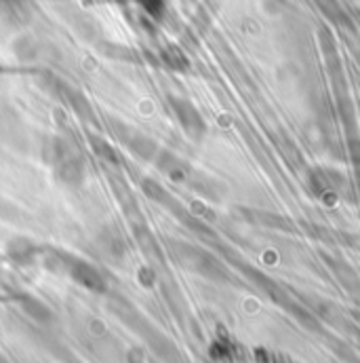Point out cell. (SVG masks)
Returning <instances> with one entry per match:
<instances>
[{
	"label": "cell",
	"instance_id": "cell-1",
	"mask_svg": "<svg viewBox=\"0 0 360 363\" xmlns=\"http://www.w3.org/2000/svg\"><path fill=\"white\" fill-rule=\"evenodd\" d=\"M42 155H45V161L51 165L55 178L62 184L76 188L87 178L85 157L74 142H70L62 135L47 138L45 146H42Z\"/></svg>",
	"mask_w": 360,
	"mask_h": 363
},
{
	"label": "cell",
	"instance_id": "cell-4",
	"mask_svg": "<svg viewBox=\"0 0 360 363\" xmlns=\"http://www.w3.org/2000/svg\"><path fill=\"white\" fill-rule=\"evenodd\" d=\"M74 264H72V277L74 279H79L83 285H87L91 289H103V279H101V274L95 271L91 264L87 262H81V260H72Z\"/></svg>",
	"mask_w": 360,
	"mask_h": 363
},
{
	"label": "cell",
	"instance_id": "cell-6",
	"mask_svg": "<svg viewBox=\"0 0 360 363\" xmlns=\"http://www.w3.org/2000/svg\"><path fill=\"white\" fill-rule=\"evenodd\" d=\"M99 243L103 245V250L108 254H116L120 256L124 252V241L120 237V233H110V230H103V235L99 237Z\"/></svg>",
	"mask_w": 360,
	"mask_h": 363
},
{
	"label": "cell",
	"instance_id": "cell-2",
	"mask_svg": "<svg viewBox=\"0 0 360 363\" xmlns=\"http://www.w3.org/2000/svg\"><path fill=\"white\" fill-rule=\"evenodd\" d=\"M169 104L171 108L175 110L178 118H180L181 127L190 133V135H200L204 131V123L198 114V110L187 101V99H181V97H169Z\"/></svg>",
	"mask_w": 360,
	"mask_h": 363
},
{
	"label": "cell",
	"instance_id": "cell-5",
	"mask_svg": "<svg viewBox=\"0 0 360 363\" xmlns=\"http://www.w3.org/2000/svg\"><path fill=\"white\" fill-rule=\"evenodd\" d=\"M66 101L74 108V112L79 114V116H83V118H91L93 116V110H91L89 101L79 93V91H72V89H66Z\"/></svg>",
	"mask_w": 360,
	"mask_h": 363
},
{
	"label": "cell",
	"instance_id": "cell-3",
	"mask_svg": "<svg viewBox=\"0 0 360 363\" xmlns=\"http://www.w3.org/2000/svg\"><path fill=\"white\" fill-rule=\"evenodd\" d=\"M127 146L133 155H137L144 161H154L161 152L158 144L150 135L139 133V131H135V133H131V138H127Z\"/></svg>",
	"mask_w": 360,
	"mask_h": 363
}]
</instances>
